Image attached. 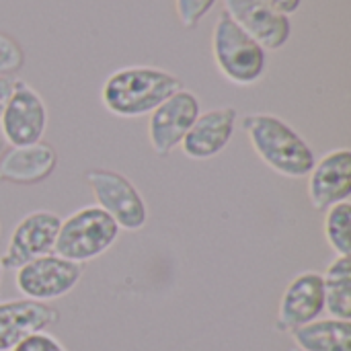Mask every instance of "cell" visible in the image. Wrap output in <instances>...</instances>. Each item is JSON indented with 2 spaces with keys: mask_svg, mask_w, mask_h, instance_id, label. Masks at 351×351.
<instances>
[{
  "mask_svg": "<svg viewBox=\"0 0 351 351\" xmlns=\"http://www.w3.org/2000/svg\"><path fill=\"white\" fill-rule=\"evenodd\" d=\"M181 88V78L169 70L156 66H125L105 78L101 103L115 117L136 119L150 115Z\"/></svg>",
  "mask_w": 351,
  "mask_h": 351,
  "instance_id": "obj_1",
  "label": "cell"
},
{
  "mask_svg": "<svg viewBox=\"0 0 351 351\" xmlns=\"http://www.w3.org/2000/svg\"><path fill=\"white\" fill-rule=\"evenodd\" d=\"M261 162L286 179H304L317 162L311 144L274 113H249L241 121Z\"/></svg>",
  "mask_w": 351,
  "mask_h": 351,
  "instance_id": "obj_2",
  "label": "cell"
},
{
  "mask_svg": "<svg viewBox=\"0 0 351 351\" xmlns=\"http://www.w3.org/2000/svg\"><path fill=\"white\" fill-rule=\"evenodd\" d=\"M212 56L218 72L237 86L257 84L267 68V51L224 10L212 31Z\"/></svg>",
  "mask_w": 351,
  "mask_h": 351,
  "instance_id": "obj_3",
  "label": "cell"
},
{
  "mask_svg": "<svg viewBox=\"0 0 351 351\" xmlns=\"http://www.w3.org/2000/svg\"><path fill=\"white\" fill-rule=\"evenodd\" d=\"M121 228L99 206H84L62 220L53 253L84 265L105 255L119 239Z\"/></svg>",
  "mask_w": 351,
  "mask_h": 351,
  "instance_id": "obj_4",
  "label": "cell"
},
{
  "mask_svg": "<svg viewBox=\"0 0 351 351\" xmlns=\"http://www.w3.org/2000/svg\"><path fill=\"white\" fill-rule=\"evenodd\" d=\"M86 183L93 191L95 206L107 212L121 230L138 232L148 222V206L140 189L117 171L93 169L86 173Z\"/></svg>",
  "mask_w": 351,
  "mask_h": 351,
  "instance_id": "obj_5",
  "label": "cell"
},
{
  "mask_svg": "<svg viewBox=\"0 0 351 351\" xmlns=\"http://www.w3.org/2000/svg\"><path fill=\"white\" fill-rule=\"evenodd\" d=\"M80 278L82 265L51 253L19 267L14 274V286L23 298L51 302L68 296L78 286Z\"/></svg>",
  "mask_w": 351,
  "mask_h": 351,
  "instance_id": "obj_6",
  "label": "cell"
},
{
  "mask_svg": "<svg viewBox=\"0 0 351 351\" xmlns=\"http://www.w3.org/2000/svg\"><path fill=\"white\" fill-rule=\"evenodd\" d=\"M47 107L43 97L25 80H14L12 95L0 117V134L8 146H29L43 140Z\"/></svg>",
  "mask_w": 351,
  "mask_h": 351,
  "instance_id": "obj_7",
  "label": "cell"
},
{
  "mask_svg": "<svg viewBox=\"0 0 351 351\" xmlns=\"http://www.w3.org/2000/svg\"><path fill=\"white\" fill-rule=\"evenodd\" d=\"M62 218L51 210H35L23 216L10 232L6 253L0 257L4 269L16 271L25 263L51 255Z\"/></svg>",
  "mask_w": 351,
  "mask_h": 351,
  "instance_id": "obj_8",
  "label": "cell"
},
{
  "mask_svg": "<svg viewBox=\"0 0 351 351\" xmlns=\"http://www.w3.org/2000/svg\"><path fill=\"white\" fill-rule=\"evenodd\" d=\"M202 113L195 93L181 88L148 115V142L156 156L167 158L181 146L185 134Z\"/></svg>",
  "mask_w": 351,
  "mask_h": 351,
  "instance_id": "obj_9",
  "label": "cell"
},
{
  "mask_svg": "<svg viewBox=\"0 0 351 351\" xmlns=\"http://www.w3.org/2000/svg\"><path fill=\"white\" fill-rule=\"evenodd\" d=\"M224 12L265 51H278L290 41V16L278 12L265 0H224Z\"/></svg>",
  "mask_w": 351,
  "mask_h": 351,
  "instance_id": "obj_10",
  "label": "cell"
},
{
  "mask_svg": "<svg viewBox=\"0 0 351 351\" xmlns=\"http://www.w3.org/2000/svg\"><path fill=\"white\" fill-rule=\"evenodd\" d=\"M325 313V286L323 274L302 271L298 274L282 294L276 329L280 333H292Z\"/></svg>",
  "mask_w": 351,
  "mask_h": 351,
  "instance_id": "obj_11",
  "label": "cell"
},
{
  "mask_svg": "<svg viewBox=\"0 0 351 351\" xmlns=\"http://www.w3.org/2000/svg\"><path fill=\"white\" fill-rule=\"evenodd\" d=\"M351 152L335 148L321 156L308 173V199L317 212H327L331 206L350 202Z\"/></svg>",
  "mask_w": 351,
  "mask_h": 351,
  "instance_id": "obj_12",
  "label": "cell"
},
{
  "mask_svg": "<svg viewBox=\"0 0 351 351\" xmlns=\"http://www.w3.org/2000/svg\"><path fill=\"white\" fill-rule=\"evenodd\" d=\"M60 321V311L29 298L0 300V351H12L27 337L47 331Z\"/></svg>",
  "mask_w": 351,
  "mask_h": 351,
  "instance_id": "obj_13",
  "label": "cell"
},
{
  "mask_svg": "<svg viewBox=\"0 0 351 351\" xmlns=\"http://www.w3.org/2000/svg\"><path fill=\"white\" fill-rule=\"evenodd\" d=\"M237 128V109L230 105L202 111L181 142V150L191 160H210L226 150Z\"/></svg>",
  "mask_w": 351,
  "mask_h": 351,
  "instance_id": "obj_14",
  "label": "cell"
},
{
  "mask_svg": "<svg viewBox=\"0 0 351 351\" xmlns=\"http://www.w3.org/2000/svg\"><path fill=\"white\" fill-rule=\"evenodd\" d=\"M58 167V152L47 142L29 146H10L0 156V183L37 185L53 175Z\"/></svg>",
  "mask_w": 351,
  "mask_h": 351,
  "instance_id": "obj_15",
  "label": "cell"
},
{
  "mask_svg": "<svg viewBox=\"0 0 351 351\" xmlns=\"http://www.w3.org/2000/svg\"><path fill=\"white\" fill-rule=\"evenodd\" d=\"M290 335L302 351H351V321L317 319Z\"/></svg>",
  "mask_w": 351,
  "mask_h": 351,
  "instance_id": "obj_16",
  "label": "cell"
},
{
  "mask_svg": "<svg viewBox=\"0 0 351 351\" xmlns=\"http://www.w3.org/2000/svg\"><path fill=\"white\" fill-rule=\"evenodd\" d=\"M325 311L333 319L351 321V257H335L325 274Z\"/></svg>",
  "mask_w": 351,
  "mask_h": 351,
  "instance_id": "obj_17",
  "label": "cell"
},
{
  "mask_svg": "<svg viewBox=\"0 0 351 351\" xmlns=\"http://www.w3.org/2000/svg\"><path fill=\"white\" fill-rule=\"evenodd\" d=\"M325 239L333 249L335 257H350L351 255V204L341 202L331 206L325 212L323 222Z\"/></svg>",
  "mask_w": 351,
  "mask_h": 351,
  "instance_id": "obj_18",
  "label": "cell"
},
{
  "mask_svg": "<svg viewBox=\"0 0 351 351\" xmlns=\"http://www.w3.org/2000/svg\"><path fill=\"white\" fill-rule=\"evenodd\" d=\"M218 0H175V12L185 29H195Z\"/></svg>",
  "mask_w": 351,
  "mask_h": 351,
  "instance_id": "obj_19",
  "label": "cell"
},
{
  "mask_svg": "<svg viewBox=\"0 0 351 351\" xmlns=\"http://www.w3.org/2000/svg\"><path fill=\"white\" fill-rule=\"evenodd\" d=\"M25 64L23 47L10 35L0 31V76H12Z\"/></svg>",
  "mask_w": 351,
  "mask_h": 351,
  "instance_id": "obj_20",
  "label": "cell"
},
{
  "mask_svg": "<svg viewBox=\"0 0 351 351\" xmlns=\"http://www.w3.org/2000/svg\"><path fill=\"white\" fill-rule=\"evenodd\" d=\"M12 351H68L53 335H49L47 331L35 333L31 337H27L25 341H21Z\"/></svg>",
  "mask_w": 351,
  "mask_h": 351,
  "instance_id": "obj_21",
  "label": "cell"
},
{
  "mask_svg": "<svg viewBox=\"0 0 351 351\" xmlns=\"http://www.w3.org/2000/svg\"><path fill=\"white\" fill-rule=\"evenodd\" d=\"M271 8H276L278 12H282V14H286V16H290V14H294L300 6H302V0H265Z\"/></svg>",
  "mask_w": 351,
  "mask_h": 351,
  "instance_id": "obj_22",
  "label": "cell"
},
{
  "mask_svg": "<svg viewBox=\"0 0 351 351\" xmlns=\"http://www.w3.org/2000/svg\"><path fill=\"white\" fill-rule=\"evenodd\" d=\"M14 80H16V78H12V76H0V117H2V113H4V107H6L10 95H12Z\"/></svg>",
  "mask_w": 351,
  "mask_h": 351,
  "instance_id": "obj_23",
  "label": "cell"
},
{
  "mask_svg": "<svg viewBox=\"0 0 351 351\" xmlns=\"http://www.w3.org/2000/svg\"><path fill=\"white\" fill-rule=\"evenodd\" d=\"M2 274H4V267H2V261H0V288H2Z\"/></svg>",
  "mask_w": 351,
  "mask_h": 351,
  "instance_id": "obj_24",
  "label": "cell"
},
{
  "mask_svg": "<svg viewBox=\"0 0 351 351\" xmlns=\"http://www.w3.org/2000/svg\"><path fill=\"white\" fill-rule=\"evenodd\" d=\"M292 351H302V350H298V348H294V350H292Z\"/></svg>",
  "mask_w": 351,
  "mask_h": 351,
  "instance_id": "obj_25",
  "label": "cell"
},
{
  "mask_svg": "<svg viewBox=\"0 0 351 351\" xmlns=\"http://www.w3.org/2000/svg\"><path fill=\"white\" fill-rule=\"evenodd\" d=\"M0 144H2V138H0Z\"/></svg>",
  "mask_w": 351,
  "mask_h": 351,
  "instance_id": "obj_26",
  "label": "cell"
}]
</instances>
